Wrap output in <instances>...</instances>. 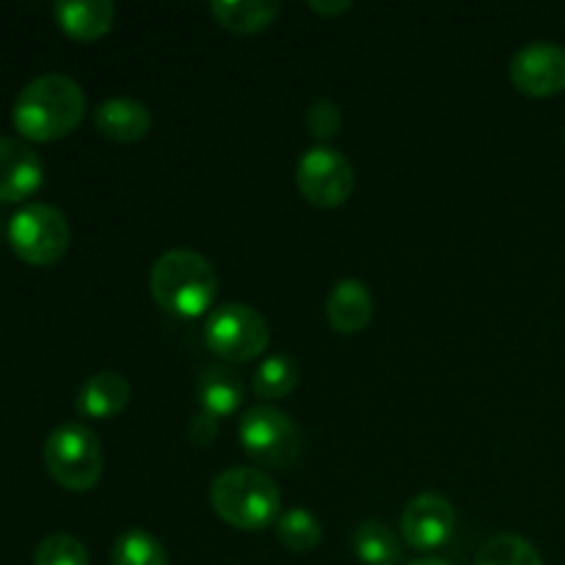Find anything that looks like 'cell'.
<instances>
[{"mask_svg": "<svg viewBox=\"0 0 565 565\" xmlns=\"http://www.w3.org/2000/svg\"><path fill=\"white\" fill-rule=\"evenodd\" d=\"M86 116V94L70 75H39L17 94L11 121L22 141L53 143L77 130Z\"/></svg>", "mask_w": 565, "mask_h": 565, "instance_id": "obj_1", "label": "cell"}, {"mask_svg": "<svg viewBox=\"0 0 565 565\" xmlns=\"http://www.w3.org/2000/svg\"><path fill=\"white\" fill-rule=\"evenodd\" d=\"M149 292L166 312L177 318H199L213 307L218 274L204 254L191 248H171L152 265Z\"/></svg>", "mask_w": 565, "mask_h": 565, "instance_id": "obj_2", "label": "cell"}, {"mask_svg": "<svg viewBox=\"0 0 565 565\" xmlns=\"http://www.w3.org/2000/svg\"><path fill=\"white\" fill-rule=\"evenodd\" d=\"M215 516L235 530L257 533L281 516L279 486L257 467H232L210 486Z\"/></svg>", "mask_w": 565, "mask_h": 565, "instance_id": "obj_3", "label": "cell"}, {"mask_svg": "<svg viewBox=\"0 0 565 565\" xmlns=\"http://www.w3.org/2000/svg\"><path fill=\"white\" fill-rule=\"evenodd\" d=\"M44 467L66 491H92L105 469L103 445L83 423H64L44 441Z\"/></svg>", "mask_w": 565, "mask_h": 565, "instance_id": "obj_4", "label": "cell"}, {"mask_svg": "<svg viewBox=\"0 0 565 565\" xmlns=\"http://www.w3.org/2000/svg\"><path fill=\"white\" fill-rule=\"evenodd\" d=\"M70 221L53 204H25L9 221L11 252L33 268H47V265L58 263L70 248Z\"/></svg>", "mask_w": 565, "mask_h": 565, "instance_id": "obj_5", "label": "cell"}, {"mask_svg": "<svg viewBox=\"0 0 565 565\" xmlns=\"http://www.w3.org/2000/svg\"><path fill=\"white\" fill-rule=\"evenodd\" d=\"M237 436L248 456L270 469H285L298 461L303 439L290 414L274 406H254L243 412L237 423Z\"/></svg>", "mask_w": 565, "mask_h": 565, "instance_id": "obj_6", "label": "cell"}, {"mask_svg": "<svg viewBox=\"0 0 565 565\" xmlns=\"http://www.w3.org/2000/svg\"><path fill=\"white\" fill-rule=\"evenodd\" d=\"M204 342L226 362H252L270 342L268 320L248 303H224L207 318Z\"/></svg>", "mask_w": 565, "mask_h": 565, "instance_id": "obj_7", "label": "cell"}, {"mask_svg": "<svg viewBox=\"0 0 565 565\" xmlns=\"http://www.w3.org/2000/svg\"><path fill=\"white\" fill-rule=\"evenodd\" d=\"M296 182L309 204L323 210L342 207L351 199L356 174L351 160L331 147H315L301 154L296 169Z\"/></svg>", "mask_w": 565, "mask_h": 565, "instance_id": "obj_8", "label": "cell"}, {"mask_svg": "<svg viewBox=\"0 0 565 565\" xmlns=\"http://www.w3.org/2000/svg\"><path fill=\"white\" fill-rule=\"evenodd\" d=\"M511 81L535 99L565 92V47L555 42H530L511 58Z\"/></svg>", "mask_w": 565, "mask_h": 565, "instance_id": "obj_9", "label": "cell"}, {"mask_svg": "<svg viewBox=\"0 0 565 565\" xmlns=\"http://www.w3.org/2000/svg\"><path fill=\"white\" fill-rule=\"evenodd\" d=\"M401 533L406 544L417 552H430L445 546L456 533V508L447 497L419 494L403 508Z\"/></svg>", "mask_w": 565, "mask_h": 565, "instance_id": "obj_10", "label": "cell"}, {"mask_svg": "<svg viewBox=\"0 0 565 565\" xmlns=\"http://www.w3.org/2000/svg\"><path fill=\"white\" fill-rule=\"evenodd\" d=\"M44 163L22 138L0 136V204L25 202L42 188Z\"/></svg>", "mask_w": 565, "mask_h": 565, "instance_id": "obj_11", "label": "cell"}, {"mask_svg": "<svg viewBox=\"0 0 565 565\" xmlns=\"http://www.w3.org/2000/svg\"><path fill=\"white\" fill-rule=\"evenodd\" d=\"M94 125L108 141L138 143L152 130V110L132 97H110L94 110Z\"/></svg>", "mask_w": 565, "mask_h": 565, "instance_id": "obj_12", "label": "cell"}, {"mask_svg": "<svg viewBox=\"0 0 565 565\" xmlns=\"http://www.w3.org/2000/svg\"><path fill=\"white\" fill-rule=\"evenodd\" d=\"M373 292L362 279H342L331 287L326 301V318L340 334H359L373 320Z\"/></svg>", "mask_w": 565, "mask_h": 565, "instance_id": "obj_13", "label": "cell"}, {"mask_svg": "<svg viewBox=\"0 0 565 565\" xmlns=\"http://www.w3.org/2000/svg\"><path fill=\"white\" fill-rule=\"evenodd\" d=\"M130 395L132 386L125 375L114 373V370H99L92 379L83 381L75 408L81 417L110 419L125 412V406L130 403Z\"/></svg>", "mask_w": 565, "mask_h": 565, "instance_id": "obj_14", "label": "cell"}, {"mask_svg": "<svg viewBox=\"0 0 565 565\" xmlns=\"http://www.w3.org/2000/svg\"><path fill=\"white\" fill-rule=\"evenodd\" d=\"M53 17L75 42H94L114 28L116 6L110 0H58Z\"/></svg>", "mask_w": 565, "mask_h": 565, "instance_id": "obj_15", "label": "cell"}, {"mask_svg": "<svg viewBox=\"0 0 565 565\" xmlns=\"http://www.w3.org/2000/svg\"><path fill=\"white\" fill-rule=\"evenodd\" d=\"M281 6L276 0H213L210 14L230 33H259L279 17Z\"/></svg>", "mask_w": 565, "mask_h": 565, "instance_id": "obj_16", "label": "cell"}, {"mask_svg": "<svg viewBox=\"0 0 565 565\" xmlns=\"http://www.w3.org/2000/svg\"><path fill=\"white\" fill-rule=\"evenodd\" d=\"M196 397L202 403V412L213 414L215 419L230 417L243 403V384L232 370L207 367L199 375Z\"/></svg>", "mask_w": 565, "mask_h": 565, "instance_id": "obj_17", "label": "cell"}, {"mask_svg": "<svg viewBox=\"0 0 565 565\" xmlns=\"http://www.w3.org/2000/svg\"><path fill=\"white\" fill-rule=\"evenodd\" d=\"M351 544L364 565H397L403 557L397 535L392 533V527H386L384 522H375V519H367L353 530Z\"/></svg>", "mask_w": 565, "mask_h": 565, "instance_id": "obj_18", "label": "cell"}, {"mask_svg": "<svg viewBox=\"0 0 565 565\" xmlns=\"http://www.w3.org/2000/svg\"><path fill=\"white\" fill-rule=\"evenodd\" d=\"M301 381V367L292 356L287 353H276L268 356L254 373V395L263 401H281L290 395Z\"/></svg>", "mask_w": 565, "mask_h": 565, "instance_id": "obj_19", "label": "cell"}, {"mask_svg": "<svg viewBox=\"0 0 565 565\" xmlns=\"http://www.w3.org/2000/svg\"><path fill=\"white\" fill-rule=\"evenodd\" d=\"M110 565H169L166 546L147 530H127L110 550Z\"/></svg>", "mask_w": 565, "mask_h": 565, "instance_id": "obj_20", "label": "cell"}, {"mask_svg": "<svg viewBox=\"0 0 565 565\" xmlns=\"http://www.w3.org/2000/svg\"><path fill=\"white\" fill-rule=\"evenodd\" d=\"M475 565H544V561H541L539 550L527 539L502 533L480 546Z\"/></svg>", "mask_w": 565, "mask_h": 565, "instance_id": "obj_21", "label": "cell"}, {"mask_svg": "<svg viewBox=\"0 0 565 565\" xmlns=\"http://www.w3.org/2000/svg\"><path fill=\"white\" fill-rule=\"evenodd\" d=\"M276 539L290 552H312L323 539L320 522L307 508H290L276 519Z\"/></svg>", "mask_w": 565, "mask_h": 565, "instance_id": "obj_22", "label": "cell"}, {"mask_svg": "<svg viewBox=\"0 0 565 565\" xmlns=\"http://www.w3.org/2000/svg\"><path fill=\"white\" fill-rule=\"evenodd\" d=\"M33 565H88V552L75 535L53 533L36 546Z\"/></svg>", "mask_w": 565, "mask_h": 565, "instance_id": "obj_23", "label": "cell"}, {"mask_svg": "<svg viewBox=\"0 0 565 565\" xmlns=\"http://www.w3.org/2000/svg\"><path fill=\"white\" fill-rule=\"evenodd\" d=\"M307 130L318 147H329L342 130V108L334 99H315L307 110Z\"/></svg>", "mask_w": 565, "mask_h": 565, "instance_id": "obj_24", "label": "cell"}, {"mask_svg": "<svg viewBox=\"0 0 565 565\" xmlns=\"http://www.w3.org/2000/svg\"><path fill=\"white\" fill-rule=\"evenodd\" d=\"M188 436H191L193 445L207 447L210 441L218 436V419H215L213 414H207V412H199L196 417L191 419V425H188Z\"/></svg>", "mask_w": 565, "mask_h": 565, "instance_id": "obj_25", "label": "cell"}, {"mask_svg": "<svg viewBox=\"0 0 565 565\" xmlns=\"http://www.w3.org/2000/svg\"><path fill=\"white\" fill-rule=\"evenodd\" d=\"M307 9H312L315 14L337 17V14H342V11L351 9V3H348V0H337V3H323V0H309Z\"/></svg>", "mask_w": 565, "mask_h": 565, "instance_id": "obj_26", "label": "cell"}, {"mask_svg": "<svg viewBox=\"0 0 565 565\" xmlns=\"http://www.w3.org/2000/svg\"><path fill=\"white\" fill-rule=\"evenodd\" d=\"M408 565H456V563L445 561V557H419V561H414Z\"/></svg>", "mask_w": 565, "mask_h": 565, "instance_id": "obj_27", "label": "cell"}, {"mask_svg": "<svg viewBox=\"0 0 565 565\" xmlns=\"http://www.w3.org/2000/svg\"><path fill=\"white\" fill-rule=\"evenodd\" d=\"M0 232H3V226H0Z\"/></svg>", "mask_w": 565, "mask_h": 565, "instance_id": "obj_28", "label": "cell"}]
</instances>
